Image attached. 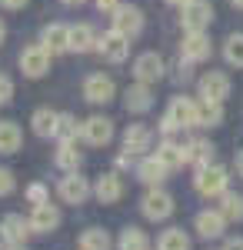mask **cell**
Segmentation results:
<instances>
[{"label": "cell", "instance_id": "cell-1", "mask_svg": "<svg viewBox=\"0 0 243 250\" xmlns=\"http://www.w3.org/2000/svg\"><path fill=\"white\" fill-rule=\"evenodd\" d=\"M187 127H197V100H190V97H173L167 114H163V120H160V130L167 137H173L177 130H187Z\"/></svg>", "mask_w": 243, "mask_h": 250}, {"label": "cell", "instance_id": "cell-2", "mask_svg": "<svg viewBox=\"0 0 243 250\" xmlns=\"http://www.w3.org/2000/svg\"><path fill=\"white\" fill-rule=\"evenodd\" d=\"M226 184H230V173L220 164H206L193 177V187L200 197H220V193H226Z\"/></svg>", "mask_w": 243, "mask_h": 250}, {"label": "cell", "instance_id": "cell-3", "mask_svg": "<svg viewBox=\"0 0 243 250\" xmlns=\"http://www.w3.org/2000/svg\"><path fill=\"white\" fill-rule=\"evenodd\" d=\"M213 20V3L210 0H187L180 7V23L187 34H203Z\"/></svg>", "mask_w": 243, "mask_h": 250}, {"label": "cell", "instance_id": "cell-4", "mask_svg": "<svg viewBox=\"0 0 243 250\" xmlns=\"http://www.w3.org/2000/svg\"><path fill=\"white\" fill-rule=\"evenodd\" d=\"M97 54L103 60H110V63H123L127 54H130V37H123L120 30H107V34H100L97 37Z\"/></svg>", "mask_w": 243, "mask_h": 250}, {"label": "cell", "instance_id": "cell-5", "mask_svg": "<svg viewBox=\"0 0 243 250\" xmlns=\"http://www.w3.org/2000/svg\"><path fill=\"white\" fill-rule=\"evenodd\" d=\"M50 50L43 47V43H34V47H27L23 54H20V70H23V77H30V80H37L43 77L47 70H50Z\"/></svg>", "mask_w": 243, "mask_h": 250}, {"label": "cell", "instance_id": "cell-6", "mask_svg": "<svg viewBox=\"0 0 243 250\" xmlns=\"http://www.w3.org/2000/svg\"><path fill=\"white\" fill-rule=\"evenodd\" d=\"M140 210H143L147 220H167L173 213V197L167 190H160V187H150L147 197L140 200Z\"/></svg>", "mask_w": 243, "mask_h": 250}, {"label": "cell", "instance_id": "cell-7", "mask_svg": "<svg viewBox=\"0 0 243 250\" xmlns=\"http://www.w3.org/2000/svg\"><path fill=\"white\" fill-rule=\"evenodd\" d=\"M110 20H113V30H120L123 37H137L143 30V10L133 7V3H120Z\"/></svg>", "mask_w": 243, "mask_h": 250}, {"label": "cell", "instance_id": "cell-8", "mask_svg": "<svg viewBox=\"0 0 243 250\" xmlns=\"http://www.w3.org/2000/svg\"><path fill=\"white\" fill-rule=\"evenodd\" d=\"M80 134H83V140L90 147H107L113 140V120H107V117H87Z\"/></svg>", "mask_w": 243, "mask_h": 250}, {"label": "cell", "instance_id": "cell-9", "mask_svg": "<svg viewBox=\"0 0 243 250\" xmlns=\"http://www.w3.org/2000/svg\"><path fill=\"white\" fill-rule=\"evenodd\" d=\"M113 94H117V83L107 74H90V77L83 80V97L90 104H110Z\"/></svg>", "mask_w": 243, "mask_h": 250}, {"label": "cell", "instance_id": "cell-10", "mask_svg": "<svg viewBox=\"0 0 243 250\" xmlns=\"http://www.w3.org/2000/svg\"><path fill=\"white\" fill-rule=\"evenodd\" d=\"M230 97V77L220 70H210L200 77V100H213V104H223Z\"/></svg>", "mask_w": 243, "mask_h": 250}, {"label": "cell", "instance_id": "cell-11", "mask_svg": "<svg viewBox=\"0 0 243 250\" xmlns=\"http://www.w3.org/2000/svg\"><path fill=\"white\" fill-rule=\"evenodd\" d=\"M40 43L50 50V54H67L70 50V27L67 23H47L43 30H40Z\"/></svg>", "mask_w": 243, "mask_h": 250}, {"label": "cell", "instance_id": "cell-12", "mask_svg": "<svg viewBox=\"0 0 243 250\" xmlns=\"http://www.w3.org/2000/svg\"><path fill=\"white\" fill-rule=\"evenodd\" d=\"M60 200L63 204H83L87 197H90V184H87V177H80V173H67L63 180H60Z\"/></svg>", "mask_w": 243, "mask_h": 250}, {"label": "cell", "instance_id": "cell-13", "mask_svg": "<svg viewBox=\"0 0 243 250\" xmlns=\"http://www.w3.org/2000/svg\"><path fill=\"white\" fill-rule=\"evenodd\" d=\"M133 77L140 80V83H157V80L163 77V60L157 57L153 50L140 54V57L133 60Z\"/></svg>", "mask_w": 243, "mask_h": 250}, {"label": "cell", "instance_id": "cell-14", "mask_svg": "<svg viewBox=\"0 0 243 250\" xmlns=\"http://www.w3.org/2000/svg\"><path fill=\"white\" fill-rule=\"evenodd\" d=\"M157 160L167 167V170H177V167H183L187 164V144H180V140H173V137H167L160 147H157Z\"/></svg>", "mask_w": 243, "mask_h": 250}, {"label": "cell", "instance_id": "cell-15", "mask_svg": "<svg viewBox=\"0 0 243 250\" xmlns=\"http://www.w3.org/2000/svg\"><path fill=\"white\" fill-rule=\"evenodd\" d=\"M150 147H153V130L147 124H130L127 134H123V150L127 154H143Z\"/></svg>", "mask_w": 243, "mask_h": 250}, {"label": "cell", "instance_id": "cell-16", "mask_svg": "<svg viewBox=\"0 0 243 250\" xmlns=\"http://www.w3.org/2000/svg\"><path fill=\"white\" fill-rule=\"evenodd\" d=\"M30 227H34V233L57 230V227H60V210H57L50 200H47V204H37L34 213H30Z\"/></svg>", "mask_w": 243, "mask_h": 250}, {"label": "cell", "instance_id": "cell-17", "mask_svg": "<svg viewBox=\"0 0 243 250\" xmlns=\"http://www.w3.org/2000/svg\"><path fill=\"white\" fill-rule=\"evenodd\" d=\"M193 227H197V233H200V237L213 240V237H223V230H226V217H223L220 210H203V213H197Z\"/></svg>", "mask_w": 243, "mask_h": 250}, {"label": "cell", "instance_id": "cell-18", "mask_svg": "<svg viewBox=\"0 0 243 250\" xmlns=\"http://www.w3.org/2000/svg\"><path fill=\"white\" fill-rule=\"evenodd\" d=\"M94 193H97L100 204H117V200L123 197V180H120V173H103V177H97Z\"/></svg>", "mask_w": 243, "mask_h": 250}, {"label": "cell", "instance_id": "cell-19", "mask_svg": "<svg viewBox=\"0 0 243 250\" xmlns=\"http://www.w3.org/2000/svg\"><path fill=\"white\" fill-rule=\"evenodd\" d=\"M0 230L7 233L10 244H27V237L34 233V227H30V217L23 220L20 213H7V217L0 220Z\"/></svg>", "mask_w": 243, "mask_h": 250}, {"label": "cell", "instance_id": "cell-20", "mask_svg": "<svg viewBox=\"0 0 243 250\" xmlns=\"http://www.w3.org/2000/svg\"><path fill=\"white\" fill-rule=\"evenodd\" d=\"M180 54H183L187 63H200V60H206L210 57V37H206V34H187Z\"/></svg>", "mask_w": 243, "mask_h": 250}, {"label": "cell", "instance_id": "cell-21", "mask_svg": "<svg viewBox=\"0 0 243 250\" xmlns=\"http://www.w3.org/2000/svg\"><path fill=\"white\" fill-rule=\"evenodd\" d=\"M70 50H74V54L97 50V34H94L90 23H74V27H70Z\"/></svg>", "mask_w": 243, "mask_h": 250}, {"label": "cell", "instance_id": "cell-22", "mask_svg": "<svg viewBox=\"0 0 243 250\" xmlns=\"http://www.w3.org/2000/svg\"><path fill=\"white\" fill-rule=\"evenodd\" d=\"M167 167L157 160V157H147V160H140V167H137V177L147 184V187H160L163 180H167Z\"/></svg>", "mask_w": 243, "mask_h": 250}, {"label": "cell", "instance_id": "cell-23", "mask_svg": "<svg viewBox=\"0 0 243 250\" xmlns=\"http://www.w3.org/2000/svg\"><path fill=\"white\" fill-rule=\"evenodd\" d=\"M153 107V97H150V83H133L130 90H127V110L130 114H143V110H150Z\"/></svg>", "mask_w": 243, "mask_h": 250}, {"label": "cell", "instance_id": "cell-24", "mask_svg": "<svg viewBox=\"0 0 243 250\" xmlns=\"http://www.w3.org/2000/svg\"><path fill=\"white\" fill-rule=\"evenodd\" d=\"M20 144H23V134L14 120H0V154H17Z\"/></svg>", "mask_w": 243, "mask_h": 250}, {"label": "cell", "instance_id": "cell-25", "mask_svg": "<svg viewBox=\"0 0 243 250\" xmlns=\"http://www.w3.org/2000/svg\"><path fill=\"white\" fill-rule=\"evenodd\" d=\"M80 150H77V140H60V147H57V167L67 173H74L80 167Z\"/></svg>", "mask_w": 243, "mask_h": 250}, {"label": "cell", "instance_id": "cell-26", "mask_svg": "<svg viewBox=\"0 0 243 250\" xmlns=\"http://www.w3.org/2000/svg\"><path fill=\"white\" fill-rule=\"evenodd\" d=\"M187 164H193L197 170L213 164V144L210 140H190L187 144Z\"/></svg>", "mask_w": 243, "mask_h": 250}, {"label": "cell", "instance_id": "cell-27", "mask_svg": "<svg viewBox=\"0 0 243 250\" xmlns=\"http://www.w3.org/2000/svg\"><path fill=\"white\" fill-rule=\"evenodd\" d=\"M110 247H113V240L103 227H87L80 233V250H110Z\"/></svg>", "mask_w": 243, "mask_h": 250}, {"label": "cell", "instance_id": "cell-28", "mask_svg": "<svg viewBox=\"0 0 243 250\" xmlns=\"http://www.w3.org/2000/svg\"><path fill=\"white\" fill-rule=\"evenodd\" d=\"M220 120H223V104H213V100L197 104V127H217Z\"/></svg>", "mask_w": 243, "mask_h": 250}, {"label": "cell", "instance_id": "cell-29", "mask_svg": "<svg viewBox=\"0 0 243 250\" xmlns=\"http://www.w3.org/2000/svg\"><path fill=\"white\" fill-rule=\"evenodd\" d=\"M217 210L226 217V224H237V220H243V197L240 193H220V207Z\"/></svg>", "mask_w": 243, "mask_h": 250}, {"label": "cell", "instance_id": "cell-30", "mask_svg": "<svg viewBox=\"0 0 243 250\" xmlns=\"http://www.w3.org/2000/svg\"><path fill=\"white\" fill-rule=\"evenodd\" d=\"M30 124H34V134H37V137H54L57 114L50 110V107H40V110H34V117H30Z\"/></svg>", "mask_w": 243, "mask_h": 250}, {"label": "cell", "instance_id": "cell-31", "mask_svg": "<svg viewBox=\"0 0 243 250\" xmlns=\"http://www.w3.org/2000/svg\"><path fill=\"white\" fill-rule=\"evenodd\" d=\"M117 247L120 250H150V240H147V233L140 230V227H127V230L120 233Z\"/></svg>", "mask_w": 243, "mask_h": 250}, {"label": "cell", "instance_id": "cell-32", "mask_svg": "<svg viewBox=\"0 0 243 250\" xmlns=\"http://www.w3.org/2000/svg\"><path fill=\"white\" fill-rule=\"evenodd\" d=\"M157 250H190V237L183 230H163L160 240H157Z\"/></svg>", "mask_w": 243, "mask_h": 250}, {"label": "cell", "instance_id": "cell-33", "mask_svg": "<svg viewBox=\"0 0 243 250\" xmlns=\"http://www.w3.org/2000/svg\"><path fill=\"white\" fill-rule=\"evenodd\" d=\"M223 57H226V63H233V67H243V34H233V37H226V43H223Z\"/></svg>", "mask_w": 243, "mask_h": 250}, {"label": "cell", "instance_id": "cell-34", "mask_svg": "<svg viewBox=\"0 0 243 250\" xmlns=\"http://www.w3.org/2000/svg\"><path fill=\"white\" fill-rule=\"evenodd\" d=\"M54 137H57V140H77V120L70 114H57Z\"/></svg>", "mask_w": 243, "mask_h": 250}, {"label": "cell", "instance_id": "cell-35", "mask_svg": "<svg viewBox=\"0 0 243 250\" xmlns=\"http://www.w3.org/2000/svg\"><path fill=\"white\" fill-rule=\"evenodd\" d=\"M27 200L37 207V204H47V200H50V193H47L43 184H30V187H27Z\"/></svg>", "mask_w": 243, "mask_h": 250}, {"label": "cell", "instance_id": "cell-36", "mask_svg": "<svg viewBox=\"0 0 243 250\" xmlns=\"http://www.w3.org/2000/svg\"><path fill=\"white\" fill-rule=\"evenodd\" d=\"M17 187V180H14V173L7 170V167H0V197H10Z\"/></svg>", "mask_w": 243, "mask_h": 250}, {"label": "cell", "instance_id": "cell-37", "mask_svg": "<svg viewBox=\"0 0 243 250\" xmlns=\"http://www.w3.org/2000/svg\"><path fill=\"white\" fill-rule=\"evenodd\" d=\"M10 100H14V80L7 77V74H0V107L10 104Z\"/></svg>", "mask_w": 243, "mask_h": 250}, {"label": "cell", "instance_id": "cell-38", "mask_svg": "<svg viewBox=\"0 0 243 250\" xmlns=\"http://www.w3.org/2000/svg\"><path fill=\"white\" fill-rule=\"evenodd\" d=\"M97 7H100L103 14H113V10L120 7V0H97Z\"/></svg>", "mask_w": 243, "mask_h": 250}, {"label": "cell", "instance_id": "cell-39", "mask_svg": "<svg viewBox=\"0 0 243 250\" xmlns=\"http://www.w3.org/2000/svg\"><path fill=\"white\" fill-rule=\"evenodd\" d=\"M27 0H0V7H7V10H20Z\"/></svg>", "mask_w": 243, "mask_h": 250}, {"label": "cell", "instance_id": "cell-40", "mask_svg": "<svg viewBox=\"0 0 243 250\" xmlns=\"http://www.w3.org/2000/svg\"><path fill=\"white\" fill-rule=\"evenodd\" d=\"M223 250H243V240H240V237H237V240H230V244H226Z\"/></svg>", "mask_w": 243, "mask_h": 250}, {"label": "cell", "instance_id": "cell-41", "mask_svg": "<svg viewBox=\"0 0 243 250\" xmlns=\"http://www.w3.org/2000/svg\"><path fill=\"white\" fill-rule=\"evenodd\" d=\"M237 173H240V177H243V150H240V154H237Z\"/></svg>", "mask_w": 243, "mask_h": 250}, {"label": "cell", "instance_id": "cell-42", "mask_svg": "<svg viewBox=\"0 0 243 250\" xmlns=\"http://www.w3.org/2000/svg\"><path fill=\"white\" fill-rule=\"evenodd\" d=\"M60 3H67V7H80L83 0H60Z\"/></svg>", "mask_w": 243, "mask_h": 250}, {"label": "cell", "instance_id": "cell-43", "mask_svg": "<svg viewBox=\"0 0 243 250\" xmlns=\"http://www.w3.org/2000/svg\"><path fill=\"white\" fill-rule=\"evenodd\" d=\"M3 37H7V27H3V20H0V43H3Z\"/></svg>", "mask_w": 243, "mask_h": 250}, {"label": "cell", "instance_id": "cell-44", "mask_svg": "<svg viewBox=\"0 0 243 250\" xmlns=\"http://www.w3.org/2000/svg\"><path fill=\"white\" fill-rule=\"evenodd\" d=\"M7 250H27V247H23V244H10Z\"/></svg>", "mask_w": 243, "mask_h": 250}, {"label": "cell", "instance_id": "cell-45", "mask_svg": "<svg viewBox=\"0 0 243 250\" xmlns=\"http://www.w3.org/2000/svg\"><path fill=\"white\" fill-rule=\"evenodd\" d=\"M167 3H173V7H183V3H187V0H167Z\"/></svg>", "mask_w": 243, "mask_h": 250}, {"label": "cell", "instance_id": "cell-46", "mask_svg": "<svg viewBox=\"0 0 243 250\" xmlns=\"http://www.w3.org/2000/svg\"><path fill=\"white\" fill-rule=\"evenodd\" d=\"M230 3H233V7H240V10H243V0H230Z\"/></svg>", "mask_w": 243, "mask_h": 250}]
</instances>
